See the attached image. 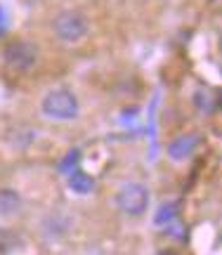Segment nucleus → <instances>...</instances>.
<instances>
[{"instance_id":"obj_3","label":"nucleus","mask_w":222,"mask_h":255,"mask_svg":"<svg viewBox=\"0 0 222 255\" xmlns=\"http://www.w3.org/2000/svg\"><path fill=\"white\" fill-rule=\"evenodd\" d=\"M2 62L9 71L14 73H28L36 69L38 64V50L28 40H12L2 50Z\"/></svg>"},{"instance_id":"obj_12","label":"nucleus","mask_w":222,"mask_h":255,"mask_svg":"<svg viewBox=\"0 0 222 255\" xmlns=\"http://www.w3.org/2000/svg\"><path fill=\"white\" fill-rule=\"evenodd\" d=\"M7 31V12H5V7L0 5V36Z\"/></svg>"},{"instance_id":"obj_4","label":"nucleus","mask_w":222,"mask_h":255,"mask_svg":"<svg viewBox=\"0 0 222 255\" xmlns=\"http://www.w3.org/2000/svg\"><path fill=\"white\" fill-rule=\"evenodd\" d=\"M116 206L120 213L137 218L149 208V189L139 182H128L116 191Z\"/></svg>"},{"instance_id":"obj_13","label":"nucleus","mask_w":222,"mask_h":255,"mask_svg":"<svg viewBox=\"0 0 222 255\" xmlns=\"http://www.w3.org/2000/svg\"><path fill=\"white\" fill-rule=\"evenodd\" d=\"M158 255H177L175 251H158Z\"/></svg>"},{"instance_id":"obj_5","label":"nucleus","mask_w":222,"mask_h":255,"mask_svg":"<svg viewBox=\"0 0 222 255\" xmlns=\"http://www.w3.org/2000/svg\"><path fill=\"white\" fill-rule=\"evenodd\" d=\"M196 146H199V135H182L168 144V154L173 161H182V158H189L194 154Z\"/></svg>"},{"instance_id":"obj_9","label":"nucleus","mask_w":222,"mask_h":255,"mask_svg":"<svg viewBox=\"0 0 222 255\" xmlns=\"http://www.w3.org/2000/svg\"><path fill=\"white\" fill-rule=\"evenodd\" d=\"M194 104H196V109H201L204 114H211L215 109V100H213V95H211V90L199 88L194 92Z\"/></svg>"},{"instance_id":"obj_8","label":"nucleus","mask_w":222,"mask_h":255,"mask_svg":"<svg viewBox=\"0 0 222 255\" xmlns=\"http://www.w3.org/2000/svg\"><path fill=\"white\" fill-rule=\"evenodd\" d=\"M177 218V203L175 201H168V203H161L156 210V215H154V222L156 225H168V222H173Z\"/></svg>"},{"instance_id":"obj_14","label":"nucleus","mask_w":222,"mask_h":255,"mask_svg":"<svg viewBox=\"0 0 222 255\" xmlns=\"http://www.w3.org/2000/svg\"><path fill=\"white\" fill-rule=\"evenodd\" d=\"M88 255H102V253H100V251H93V253H88Z\"/></svg>"},{"instance_id":"obj_11","label":"nucleus","mask_w":222,"mask_h":255,"mask_svg":"<svg viewBox=\"0 0 222 255\" xmlns=\"http://www.w3.org/2000/svg\"><path fill=\"white\" fill-rule=\"evenodd\" d=\"M76 163H78V151H71V154L66 156V161H64V163H62V168H64V170H69V165L74 168Z\"/></svg>"},{"instance_id":"obj_6","label":"nucleus","mask_w":222,"mask_h":255,"mask_svg":"<svg viewBox=\"0 0 222 255\" xmlns=\"http://www.w3.org/2000/svg\"><path fill=\"white\" fill-rule=\"evenodd\" d=\"M66 187L74 191V194L83 196V194H90L95 189V180L88 173H83V170H74V173H69V177H66Z\"/></svg>"},{"instance_id":"obj_1","label":"nucleus","mask_w":222,"mask_h":255,"mask_svg":"<svg viewBox=\"0 0 222 255\" xmlns=\"http://www.w3.org/2000/svg\"><path fill=\"white\" fill-rule=\"evenodd\" d=\"M43 116L52 121H74L81 114V102L69 88H55L45 92V97L40 102Z\"/></svg>"},{"instance_id":"obj_2","label":"nucleus","mask_w":222,"mask_h":255,"mask_svg":"<svg viewBox=\"0 0 222 255\" xmlns=\"http://www.w3.org/2000/svg\"><path fill=\"white\" fill-rule=\"evenodd\" d=\"M90 31V19L81 9H64L52 19V33L62 43H78Z\"/></svg>"},{"instance_id":"obj_10","label":"nucleus","mask_w":222,"mask_h":255,"mask_svg":"<svg viewBox=\"0 0 222 255\" xmlns=\"http://www.w3.org/2000/svg\"><path fill=\"white\" fill-rule=\"evenodd\" d=\"M17 246H19V237L14 232H0V255L14 253Z\"/></svg>"},{"instance_id":"obj_7","label":"nucleus","mask_w":222,"mask_h":255,"mask_svg":"<svg viewBox=\"0 0 222 255\" xmlns=\"http://www.w3.org/2000/svg\"><path fill=\"white\" fill-rule=\"evenodd\" d=\"M21 206V196L14 189H0V215H12Z\"/></svg>"}]
</instances>
